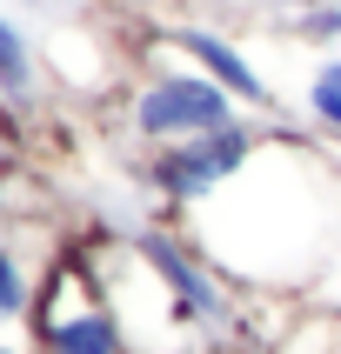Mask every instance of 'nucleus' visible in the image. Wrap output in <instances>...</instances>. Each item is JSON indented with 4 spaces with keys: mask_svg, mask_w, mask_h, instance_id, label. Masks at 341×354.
<instances>
[{
    "mask_svg": "<svg viewBox=\"0 0 341 354\" xmlns=\"http://www.w3.org/2000/svg\"><path fill=\"white\" fill-rule=\"evenodd\" d=\"M187 241L228 281H315L328 261H341V167H328L308 140L268 127L261 154L221 194L187 207Z\"/></svg>",
    "mask_w": 341,
    "mask_h": 354,
    "instance_id": "obj_1",
    "label": "nucleus"
},
{
    "mask_svg": "<svg viewBox=\"0 0 341 354\" xmlns=\"http://www.w3.org/2000/svg\"><path fill=\"white\" fill-rule=\"evenodd\" d=\"M34 354H134L127 348V321L120 308L107 301V281L80 261H60L54 274L40 281V301H34Z\"/></svg>",
    "mask_w": 341,
    "mask_h": 354,
    "instance_id": "obj_2",
    "label": "nucleus"
},
{
    "mask_svg": "<svg viewBox=\"0 0 341 354\" xmlns=\"http://www.w3.org/2000/svg\"><path fill=\"white\" fill-rule=\"evenodd\" d=\"M241 120V100L208 80L201 67H154V74L140 80L134 94H127V134L154 154V147H174V140H194V134H214Z\"/></svg>",
    "mask_w": 341,
    "mask_h": 354,
    "instance_id": "obj_3",
    "label": "nucleus"
},
{
    "mask_svg": "<svg viewBox=\"0 0 341 354\" xmlns=\"http://www.w3.org/2000/svg\"><path fill=\"white\" fill-rule=\"evenodd\" d=\"M261 140H268V127L261 120H228V127H214V134H194V140H174V147H154V154L140 160V180L154 187L167 207H201L208 194H221L228 180L248 167V160L261 154Z\"/></svg>",
    "mask_w": 341,
    "mask_h": 354,
    "instance_id": "obj_4",
    "label": "nucleus"
},
{
    "mask_svg": "<svg viewBox=\"0 0 341 354\" xmlns=\"http://www.w3.org/2000/svg\"><path fill=\"white\" fill-rule=\"evenodd\" d=\"M134 254L154 268V281L167 288L181 328H228L234 321V295H228V274L201 254L194 241L167 234V227H140L134 234Z\"/></svg>",
    "mask_w": 341,
    "mask_h": 354,
    "instance_id": "obj_5",
    "label": "nucleus"
},
{
    "mask_svg": "<svg viewBox=\"0 0 341 354\" xmlns=\"http://www.w3.org/2000/svg\"><path fill=\"white\" fill-rule=\"evenodd\" d=\"M160 40H167V47L187 60V67H201L208 80H221V87L241 100V114H275V107H281V100H275V87L261 80V67L241 54L234 40H221L214 27H194V20H181V27H167Z\"/></svg>",
    "mask_w": 341,
    "mask_h": 354,
    "instance_id": "obj_6",
    "label": "nucleus"
},
{
    "mask_svg": "<svg viewBox=\"0 0 341 354\" xmlns=\"http://www.w3.org/2000/svg\"><path fill=\"white\" fill-rule=\"evenodd\" d=\"M40 80H47V67H40L27 27L0 14V100H7V107H34Z\"/></svg>",
    "mask_w": 341,
    "mask_h": 354,
    "instance_id": "obj_7",
    "label": "nucleus"
},
{
    "mask_svg": "<svg viewBox=\"0 0 341 354\" xmlns=\"http://www.w3.org/2000/svg\"><path fill=\"white\" fill-rule=\"evenodd\" d=\"M34 301H40V274H27V261L0 241V335H20L34 321Z\"/></svg>",
    "mask_w": 341,
    "mask_h": 354,
    "instance_id": "obj_8",
    "label": "nucleus"
},
{
    "mask_svg": "<svg viewBox=\"0 0 341 354\" xmlns=\"http://www.w3.org/2000/svg\"><path fill=\"white\" fill-rule=\"evenodd\" d=\"M301 107H308V120H315L328 140H341V54H328L308 74V94H301Z\"/></svg>",
    "mask_w": 341,
    "mask_h": 354,
    "instance_id": "obj_9",
    "label": "nucleus"
},
{
    "mask_svg": "<svg viewBox=\"0 0 341 354\" xmlns=\"http://www.w3.org/2000/svg\"><path fill=\"white\" fill-rule=\"evenodd\" d=\"M295 34H308V40H341V7H315V14H301Z\"/></svg>",
    "mask_w": 341,
    "mask_h": 354,
    "instance_id": "obj_10",
    "label": "nucleus"
},
{
    "mask_svg": "<svg viewBox=\"0 0 341 354\" xmlns=\"http://www.w3.org/2000/svg\"><path fill=\"white\" fill-rule=\"evenodd\" d=\"M0 354H34V348H27L20 335H0Z\"/></svg>",
    "mask_w": 341,
    "mask_h": 354,
    "instance_id": "obj_11",
    "label": "nucleus"
},
{
    "mask_svg": "<svg viewBox=\"0 0 341 354\" xmlns=\"http://www.w3.org/2000/svg\"><path fill=\"white\" fill-rule=\"evenodd\" d=\"M167 354H187V348H167Z\"/></svg>",
    "mask_w": 341,
    "mask_h": 354,
    "instance_id": "obj_12",
    "label": "nucleus"
}]
</instances>
